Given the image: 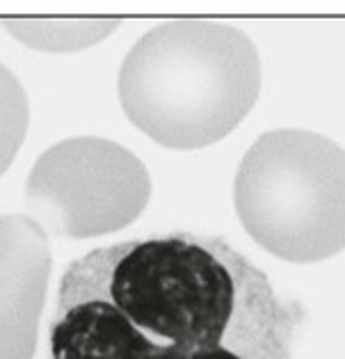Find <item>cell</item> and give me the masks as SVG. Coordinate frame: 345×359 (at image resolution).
Wrapping results in <instances>:
<instances>
[{"label": "cell", "instance_id": "cell-7", "mask_svg": "<svg viewBox=\"0 0 345 359\" xmlns=\"http://www.w3.org/2000/svg\"><path fill=\"white\" fill-rule=\"evenodd\" d=\"M30 103L21 81L0 62V177L10 170L28 135Z\"/></svg>", "mask_w": 345, "mask_h": 359}, {"label": "cell", "instance_id": "cell-4", "mask_svg": "<svg viewBox=\"0 0 345 359\" xmlns=\"http://www.w3.org/2000/svg\"><path fill=\"white\" fill-rule=\"evenodd\" d=\"M151 199L147 165L112 140L81 135L46 149L25 181V215L53 238L126 229Z\"/></svg>", "mask_w": 345, "mask_h": 359}, {"label": "cell", "instance_id": "cell-5", "mask_svg": "<svg viewBox=\"0 0 345 359\" xmlns=\"http://www.w3.org/2000/svg\"><path fill=\"white\" fill-rule=\"evenodd\" d=\"M48 233L30 215H0V359H32L50 277Z\"/></svg>", "mask_w": 345, "mask_h": 359}, {"label": "cell", "instance_id": "cell-6", "mask_svg": "<svg viewBox=\"0 0 345 359\" xmlns=\"http://www.w3.org/2000/svg\"><path fill=\"white\" fill-rule=\"evenodd\" d=\"M3 28L39 53H78L108 39L121 19H3Z\"/></svg>", "mask_w": 345, "mask_h": 359}, {"label": "cell", "instance_id": "cell-3", "mask_svg": "<svg viewBox=\"0 0 345 359\" xmlns=\"http://www.w3.org/2000/svg\"><path fill=\"white\" fill-rule=\"evenodd\" d=\"M243 229L274 257L318 264L345 250V149L277 128L247 149L234 181Z\"/></svg>", "mask_w": 345, "mask_h": 359}, {"label": "cell", "instance_id": "cell-1", "mask_svg": "<svg viewBox=\"0 0 345 359\" xmlns=\"http://www.w3.org/2000/svg\"><path fill=\"white\" fill-rule=\"evenodd\" d=\"M299 309L219 238L99 248L62 275L53 359H293Z\"/></svg>", "mask_w": 345, "mask_h": 359}, {"label": "cell", "instance_id": "cell-2", "mask_svg": "<svg viewBox=\"0 0 345 359\" xmlns=\"http://www.w3.org/2000/svg\"><path fill=\"white\" fill-rule=\"evenodd\" d=\"M256 43L236 25L174 19L142 34L119 69L123 115L158 144L192 151L224 140L261 94Z\"/></svg>", "mask_w": 345, "mask_h": 359}]
</instances>
